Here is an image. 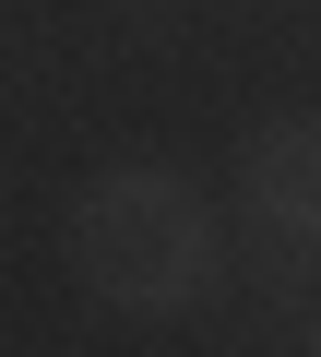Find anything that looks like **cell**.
Wrapping results in <instances>:
<instances>
[{
    "instance_id": "obj_1",
    "label": "cell",
    "mask_w": 321,
    "mask_h": 357,
    "mask_svg": "<svg viewBox=\"0 0 321 357\" xmlns=\"http://www.w3.org/2000/svg\"><path fill=\"white\" fill-rule=\"evenodd\" d=\"M214 262H226L214 203L179 167H107V178H84V203H72V274L107 310H191L214 286Z\"/></svg>"
},
{
    "instance_id": "obj_2",
    "label": "cell",
    "mask_w": 321,
    "mask_h": 357,
    "mask_svg": "<svg viewBox=\"0 0 321 357\" xmlns=\"http://www.w3.org/2000/svg\"><path fill=\"white\" fill-rule=\"evenodd\" d=\"M238 191H250V227L309 238V227H321V131H309V119H262L250 155H238Z\"/></svg>"
}]
</instances>
